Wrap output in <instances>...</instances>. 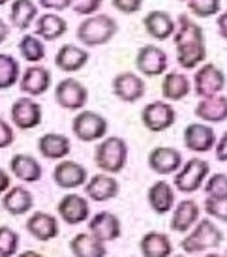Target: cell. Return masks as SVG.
I'll use <instances>...</instances> for the list:
<instances>
[{
    "label": "cell",
    "instance_id": "49",
    "mask_svg": "<svg viewBox=\"0 0 227 257\" xmlns=\"http://www.w3.org/2000/svg\"><path fill=\"white\" fill-rule=\"evenodd\" d=\"M17 257H45L43 253H40V251H34V250H27V251H21Z\"/></svg>",
    "mask_w": 227,
    "mask_h": 257
},
{
    "label": "cell",
    "instance_id": "24",
    "mask_svg": "<svg viewBox=\"0 0 227 257\" xmlns=\"http://www.w3.org/2000/svg\"><path fill=\"white\" fill-rule=\"evenodd\" d=\"M10 171L21 182H38L43 175V167L30 154H15L10 160Z\"/></svg>",
    "mask_w": 227,
    "mask_h": 257
},
{
    "label": "cell",
    "instance_id": "14",
    "mask_svg": "<svg viewBox=\"0 0 227 257\" xmlns=\"http://www.w3.org/2000/svg\"><path fill=\"white\" fill-rule=\"evenodd\" d=\"M53 180L58 188L73 190V188H81L88 182V173H86V167H83L77 162L62 160L53 171Z\"/></svg>",
    "mask_w": 227,
    "mask_h": 257
},
{
    "label": "cell",
    "instance_id": "26",
    "mask_svg": "<svg viewBox=\"0 0 227 257\" xmlns=\"http://www.w3.org/2000/svg\"><path fill=\"white\" fill-rule=\"evenodd\" d=\"M195 116L203 122L220 124L227 120V96L220 94L214 98H205L195 105Z\"/></svg>",
    "mask_w": 227,
    "mask_h": 257
},
{
    "label": "cell",
    "instance_id": "31",
    "mask_svg": "<svg viewBox=\"0 0 227 257\" xmlns=\"http://www.w3.org/2000/svg\"><path fill=\"white\" fill-rule=\"evenodd\" d=\"M70 250L73 257H105L107 248L105 242L98 240L90 233H77L71 238Z\"/></svg>",
    "mask_w": 227,
    "mask_h": 257
},
{
    "label": "cell",
    "instance_id": "19",
    "mask_svg": "<svg viewBox=\"0 0 227 257\" xmlns=\"http://www.w3.org/2000/svg\"><path fill=\"white\" fill-rule=\"evenodd\" d=\"M143 27L147 30V34L154 40H169L173 38L175 30H177V23L173 21L167 12H162V10H152L147 14V17L143 19Z\"/></svg>",
    "mask_w": 227,
    "mask_h": 257
},
{
    "label": "cell",
    "instance_id": "37",
    "mask_svg": "<svg viewBox=\"0 0 227 257\" xmlns=\"http://www.w3.org/2000/svg\"><path fill=\"white\" fill-rule=\"evenodd\" d=\"M19 242L21 238L8 225H0V257H15L19 251Z\"/></svg>",
    "mask_w": 227,
    "mask_h": 257
},
{
    "label": "cell",
    "instance_id": "43",
    "mask_svg": "<svg viewBox=\"0 0 227 257\" xmlns=\"http://www.w3.org/2000/svg\"><path fill=\"white\" fill-rule=\"evenodd\" d=\"M14 141H15L14 128L10 126V122H6L4 118H0V149L12 147Z\"/></svg>",
    "mask_w": 227,
    "mask_h": 257
},
{
    "label": "cell",
    "instance_id": "21",
    "mask_svg": "<svg viewBox=\"0 0 227 257\" xmlns=\"http://www.w3.org/2000/svg\"><path fill=\"white\" fill-rule=\"evenodd\" d=\"M88 51L83 49V47H77V45H71V43H66L60 49L57 51L55 55V64H57L58 70H62L66 73H73L83 70L88 62Z\"/></svg>",
    "mask_w": 227,
    "mask_h": 257
},
{
    "label": "cell",
    "instance_id": "47",
    "mask_svg": "<svg viewBox=\"0 0 227 257\" xmlns=\"http://www.w3.org/2000/svg\"><path fill=\"white\" fill-rule=\"evenodd\" d=\"M10 188H12V177H10V173L0 167V195H4Z\"/></svg>",
    "mask_w": 227,
    "mask_h": 257
},
{
    "label": "cell",
    "instance_id": "15",
    "mask_svg": "<svg viewBox=\"0 0 227 257\" xmlns=\"http://www.w3.org/2000/svg\"><path fill=\"white\" fill-rule=\"evenodd\" d=\"M147 162L158 175H177L182 167V154L173 147H156L150 150Z\"/></svg>",
    "mask_w": 227,
    "mask_h": 257
},
{
    "label": "cell",
    "instance_id": "8",
    "mask_svg": "<svg viewBox=\"0 0 227 257\" xmlns=\"http://www.w3.org/2000/svg\"><path fill=\"white\" fill-rule=\"evenodd\" d=\"M175 120H177V111L167 101H150L141 111L143 126L152 134H160V132L169 130L175 124Z\"/></svg>",
    "mask_w": 227,
    "mask_h": 257
},
{
    "label": "cell",
    "instance_id": "54",
    "mask_svg": "<svg viewBox=\"0 0 227 257\" xmlns=\"http://www.w3.org/2000/svg\"><path fill=\"white\" fill-rule=\"evenodd\" d=\"M223 255H225V257H227V251H225V253H223Z\"/></svg>",
    "mask_w": 227,
    "mask_h": 257
},
{
    "label": "cell",
    "instance_id": "39",
    "mask_svg": "<svg viewBox=\"0 0 227 257\" xmlns=\"http://www.w3.org/2000/svg\"><path fill=\"white\" fill-rule=\"evenodd\" d=\"M205 193L210 199H227V175L216 173L205 182Z\"/></svg>",
    "mask_w": 227,
    "mask_h": 257
},
{
    "label": "cell",
    "instance_id": "36",
    "mask_svg": "<svg viewBox=\"0 0 227 257\" xmlns=\"http://www.w3.org/2000/svg\"><path fill=\"white\" fill-rule=\"evenodd\" d=\"M19 53L27 62H40L45 58V45L36 34H25L19 42Z\"/></svg>",
    "mask_w": 227,
    "mask_h": 257
},
{
    "label": "cell",
    "instance_id": "22",
    "mask_svg": "<svg viewBox=\"0 0 227 257\" xmlns=\"http://www.w3.org/2000/svg\"><path fill=\"white\" fill-rule=\"evenodd\" d=\"M147 201L156 214H167L175 207V186H171L165 180H158L149 188Z\"/></svg>",
    "mask_w": 227,
    "mask_h": 257
},
{
    "label": "cell",
    "instance_id": "52",
    "mask_svg": "<svg viewBox=\"0 0 227 257\" xmlns=\"http://www.w3.org/2000/svg\"><path fill=\"white\" fill-rule=\"evenodd\" d=\"M178 2H186V4H188V2H190V0H178Z\"/></svg>",
    "mask_w": 227,
    "mask_h": 257
},
{
    "label": "cell",
    "instance_id": "5",
    "mask_svg": "<svg viewBox=\"0 0 227 257\" xmlns=\"http://www.w3.org/2000/svg\"><path fill=\"white\" fill-rule=\"evenodd\" d=\"M107 124L105 116H101L96 111H79L75 114V118L71 120V132L73 136L77 137L79 141L83 143H92V141H98L101 137H105L107 134Z\"/></svg>",
    "mask_w": 227,
    "mask_h": 257
},
{
    "label": "cell",
    "instance_id": "25",
    "mask_svg": "<svg viewBox=\"0 0 227 257\" xmlns=\"http://www.w3.org/2000/svg\"><path fill=\"white\" fill-rule=\"evenodd\" d=\"M38 150L47 160H64L71 152V141L64 134H45L38 139Z\"/></svg>",
    "mask_w": 227,
    "mask_h": 257
},
{
    "label": "cell",
    "instance_id": "11",
    "mask_svg": "<svg viewBox=\"0 0 227 257\" xmlns=\"http://www.w3.org/2000/svg\"><path fill=\"white\" fill-rule=\"evenodd\" d=\"M167 53L156 45H145L135 55V66L145 77H158L167 70Z\"/></svg>",
    "mask_w": 227,
    "mask_h": 257
},
{
    "label": "cell",
    "instance_id": "29",
    "mask_svg": "<svg viewBox=\"0 0 227 257\" xmlns=\"http://www.w3.org/2000/svg\"><path fill=\"white\" fill-rule=\"evenodd\" d=\"M68 32V23L64 17L53 14H43L42 17L36 19V36L45 40V42H55L62 38Z\"/></svg>",
    "mask_w": 227,
    "mask_h": 257
},
{
    "label": "cell",
    "instance_id": "33",
    "mask_svg": "<svg viewBox=\"0 0 227 257\" xmlns=\"http://www.w3.org/2000/svg\"><path fill=\"white\" fill-rule=\"evenodd\" d=\"M38 19V6L32 0H14L10 10V23L17 30H29Z\"/></svg>",
    "mask_w": 227,
    "mask_h": 257
},
{
    "label": "cell",
    "instance_id": "45",
    "mask_svg": "<svg viewBox=\"0 0 227 257\" xmlns=\"http://www.w3.org/2000/svg\"><path fill=\"white\" fill-rule=\"evenodd\" d=\"M214 149H216V152H214V154H216V160H218V162H227V132L221 134V137L216 141V147H214Z\"/></svg>",
    "mask_w": 227,
    "mask_h": 257
},
{
    "label": "cell",
    "instance_id": "38",
    "mask_svg": "<svg viewBox=\"0 0 227 257\" xmlns=\"http://www.w3.org/2000/svg\"><path fill=\"white\" fill-rule=\"evenodd\" d=\"M186 6H188V10L192 12L193 17L206 19V17L220 15L221 0H190Z\"/></svg>",
    "mask_w": 227,
    "mask_h": 257
},
{
    "label": "cell",
    "instance_id": "7",
    "mask_svg": "<svg viewBox=\"0 0 227 257\" xmlns=\"http://www.w3.org/2000/svg\"><path fill=\"white\" fill-rule=\"evenodd\" d=\"M55 101L68 111H83V107L88 101V90L81 81L73 77H66L57 83Z\"/></svg>",
    "mask_w": 227,
    "mask_h": 257
},
{
    "label": "cell",
    "instance_id": "48",
    "mask_svg": "<svg viewBox=\"0 0 227 257\" xmlns=\"http://www.w3.org/2000/svg\"><path fill=\"white\" fill-rule=\"evenodd\" d=\"M10 36V25L4 19H0V43H4Z\"/></svg>",
    "mask_w": 227,
    "mask_h": 257
},
{
    "label": "cell",
    "instance_id": "27",
    "mask_svg": "<svg viewBox=\"0 0 227 257\" xmlns=\"http://www.w3.org/2000/svg\"><path fill=\"white\" fill-rule=\"evenodd\" d=\"M199 205L193 199L180 201L175 210H173V218H171V229L177 233H186L199 221Z\"/></svg>",
    "mask_w": 227,
    "mask_h": 257
},
{
    "label": "cell",
    "instance_id": "41",
    "mask_svg": "<svg viewBox=\"0 0 227 257\" xmlns=\"http://www.w3.org/2000/svg\"><path fill=\"white\" fill-rule=\"evenodd\" d=\"M205 210L208 216H212L216 220L227 221V199H205Z\"/></svg>",
    "mask_w": 227,
    "mask_h": 257
},
{
    "label": "cell",
    "instance_id": "40",
    "mask_svg": "<svg viewBox=\"0 0 227 257\" xmlns=\"http://www.w3.org/2000/svg\"><path fill=\"white\" fill-rule=\"evenodd\" d=\"M101 4H103V0H70L71 10L77 15H86V17L98 14Z\"/></svg>",
    "mask_w": 227,
    "mask_h": 257
},
{
    "label": "cell",
    "instance_id": "20",
    "mask_svg": "<svg viewBox=\"0 0 227 257\" xmlns=\"http://www.w3.org/2000/svg\"><path fill=\"white\" fill-rule=\"evenodd\" d=\"M85 192L86 197H90L96 203H103V201H111L113 197H117L121 192V186H119L113 175L99 173V175H94L92 179L86 182Z\"/></svg>",
    "mask_w": 227,
    "mask_h": 257
},
{
    "label": "cell",
    "instance_id": "1",
    "mask_svg": "<svg viewBox=\"0 0 227 257\" xmlns=\"http://www.w3.org/2000/svg\"><path fill=\"white\" fill-rule=\"evenodd\" d=\"M117 32H119V23L111 15L96 14L81 21L75 36L85 47H99L111 42L117 36Z\"/></svg>",
    "mask_w": 227,
    "mask_h": 257
},
{
    "label": "cell",
    "instance_id": "23",
    "mask_svg": "<svg viewBox=\"0 0 227 257\" xmlns=\"http://www.w3.org/2000/svg\"><path fill=\"white\" fill-rule=\"evenodd\" d=\"M34 207V195L25 186H12L2 195V208L14 216H21L30 212Z\"/></svg>",
    "mask_w": 227,
    "mask_h": 257
},
{
    "label": "cell",
    "instance_id": "17",
    "mask_svg": "<svg viewBox=\"0 0 227 257\" xmlns=\"http://www.w3.org/2000/svg\"><path fill=\"white\" fill-rule=\"evenodd\" d=\"M51 72L43 66H29L19 79V88L27 96H42L51 88Z\"/></svg>",
    "mask_w": 227,
    "mask_h": 257
},
{
    "label": "cell",
    "instance_id": "44",
    "mask_svg": "<svg viewBox=\"0 0 227 257\" xmlns=\"http://www.w3.org/2000/svg\"><path fill=\"white\" fill-rule=\"evenodd\" d=\"M40 6L45 10H53V12H64L70 8V0H38Z\"/></svg>",
    "mask_w": 227,
    "mask_h": 257
},
{
    "label": "cell",
    "instance_id": "10",
    "mask_svg": "<svg viewBox=\"0 0 227 257\" xmlns=\"http://www.w3.org/2000/svg\"><path fill=\"white\" fill-rule=\"evenodd\" d=\"M111 86H113L115 96L121 101H126V103L139 101L143 96H145V92H147V83H145V79L139 77V75L134 72L117 73Z\"/></svg>",
    "mask_w": 227,
    "mask_h": 257
},
{
    "label": "cell",
    "instance_id": "32",
    "mask_svg": "<svg viewBox=\"0 0 227 257\" xmlns=\"http://www.w3.org/2000/svg\"><path fill=\"white\" fill-rule=\"evenodd\" d=\"M192 92V83L180 72H169L162 81V96L169 101L184 100Z\"/></svg>",
    "mask_w": 227,
    "mask_h": 257
},
{
    "label": "cell",
    "instance_id": "16",
    "mask_svg": "<svg viewBox=\"0 0 227 257\" xmlns=\"http://www.w3.org/2000/svg\"><path fill=\"white\" fill-rule=\"evenodd\" d=\"M88 233L101 242H113L117 238H121L122 235L121 220L113 212L101 210L88 220Z\"/></svg>",
    "mask_w": 227,
    "mask_h": 257
},
{
    "label": "cell",
    "instance_id": "6",
    "mask_svg": "<svg viewBox=\"0 0 227 257\" xmlns=\"http://www.w3.org/2000/svg\"><path fill=\"white\" fill-rule=\"evenodd\" d=\"M225 88V73L212 62H205L193 75V92L201 100L220 96Z\"/></svg>",
    "mask_w": 227,
    "mask_h": 257
},
{
    "label": "cell",
    "instance_id": "30",
    "mask_svg": "<svg viewBox=\"0 0 227 257\" xmlns=\"http://www.w3.org/2000/svg\"><path fill=\"white\" fill-rule=\"evenodd\" d=\"M175 47L188 45V43H205V30L186 14H180L177 19V30L173 34Z\"/></svg>",
    "mask_w": 227,
    "mask_h": 257
},
{
    "label": "cell",
    "instance_id": "53",
    "mask_svg": "<svg viewBox=\"0 0 227 257\" xmlns=\"http://www.w3.org/2000/svg\"><path fill=\"white\" fill-rule=\"evenodd\" d=\"M171 257H186V255H171Z\"/></svg>",
    "mask_w": 227,
    "mask_h": 257
},
{
    "label": "cell",
    "instance_id": "9",
    "mask_svg": "<svg viewBox=\"0 0 227 257\" xmlns=\"http://www.w3.org/2000/svg\"><path fill=\"white\" fill-rule=\"evenodd\" d=\"M10 114H12V122L19 130H34L42 124L43 118V111L42 105L36 100L29 98V96H23V98H17L14 101V105L10 109Z\"/></svg>",
    "mask_w": 227,
    "mask_h": 257
},
{
    "label": "cell",
    "instance_id": "4",
    "mask_svg": "<svg viewBox=\"0 0 227 257\" xmlns=\"http://www.w3.org/2000/svg\"><path fill=\"white\" fill-rule=\"evenodd\" d=\"M210 173V165L203 158H190L186 164H182L180 171L175 175L173 186L182 193L197 192L205 184L206 177Z\"/></svg>",
    "mask_w": 227,
    "mask_h": 257
},
{
    "label": "cell",
    "instance_id": "3",
    "mask_svg": "<svg viewBox=\"0 0 227 257\" xmlns=\"http://www.w3.org/2000/svg\"><path fill=\"white\" fill-rule=\"evenodd\" d=\"M221 240H223V233L220 231V227H216V223L212 220L205 218V220H199L195 223L192 233L180 242V248L186 253H201V251L218 248Z\"/></svg>",
    "mask_w": 227,
    "mask_h": 257
},
{
    "label": "cell",
    "instance_id": "28",
    "mask_svg": "<svg viewBox=\"0 0 227 257\" xmlns=\"http://www.w3.org/2000/svg\"><path fill=\"white\" fill-rule=\"evenodd\" d=\"M139 250L143 257H171L173 255V242L165 233L149 231L141 236Z\"/></svg>",
    "mask_w": 227,
    "mask_h": 257
},
{
    "label": "cell",
    "instance_id": "34",
    "mask_svg": "<svg viewBox=\"0 0 227 257\" xmlns=\"http://www.w3.org/2000/svg\"><path fill=\"white\" fill-rule=\"evenodd\" d=\"M177 49V62L184 70H193L206 58V45L205 43H188L175 47Z\"/></svg>",
    "mask_w": 227,
    "mask_h": 257
},
{
    "label": "cell",
    "instance_id": "46",
    "mask_svg": "<svg viewBox=\"0 0 227 257\" xmlns=\"http://www.w3.org/2000/svg\"><path fill=\"white\" fill-rule=\"evenodd\" d=\"M216 27H218V34L227 42V10L216 17Z\"/></svg>",
    "mask_w": 227,
    "mask_h": 257
},
{
    "label": "cell",
    "instance_id": "12",
    "mask_svg": "<svg viewBox=\"0 0 227 257\" xmlns=\"http://www.w3.org/2000/svg\"><path fill=\"white\" fill-rule=\"evenodd\" d=\"M57 212L68 225H79L83 221L88 220L90 216V205L86 197L79 193H68L62 199L58 201Z\"/></svg>",
    "mask_w": 227,
    "mask_h": 257
},
{
    "label": "cell",
    "instance_id": "18",
    "mask_svg": "<svg viewBox=\"0 0 227 257\" xmlns=\"http://www.w3.org/2000/svg\"><path fill=\"white\" fill-rule=\"evenodd\" d=\"M27 231L40 242H49L53 238H57L60 233L57 216L49 212H32L27 220Z\"/></svg>",
    "mask_w": 227,
    "mask_h": 257
},
{
    "label": "cell",
    "instance_id": "50",
    "mask_svg": "<svg viewBox=\"0 0 227 257\" xmlns=\"http://www.w3.org/2000/svg\"><path fill=\"white\" fill-rule=\"evenodd\" d=\"M205 257H225V255H220V253H206Z\"/></svg>",
    "mask_w": 227,
    "mask_h": 257
},
{
    "label": "cell",
    "instance_id": "42",
    "mask_svg": "<svg viewBox=\"0 0 227 257\" xmlns=\"http://www.w3.org/2000/svg\"><path fill=\"white\" fill-rule=\"evenodd\" d=\"M143 2H145V0H111V4H113L115 10L121 12V14H126V15L141 12Z\"/></svg>",
    "mask_w": 227,
    "mask_h": 257
},
{
    "label": "cell",
    "instance_id": "2",
    "mask_svg": "<svg viewBox=\"0 0 227 257\" xmlns=\"http://www.w3.org/2000/svg\"><path fill=\"white\" fill-rule=\"evenodd\" d=\"M94 162L101 173L117 175L128 164V143L122 137H105L94 150Z\"/></svg>",
    "mask_w": 227,
    "mask_h": 257
},
{
    "label": "cell",
    "instance_id": "51",
    "mask_svg": "<svg viewBox=\"0 0 227 257\" xmlns=\"http://www.w3.org/2000/svg\"><path fill=\"white\" fill-rule=\"evenodd\" d=\"M6 2H10V0H0V6H4Z\"/></svg>",
    "mask_w": 227,
    "mask_h": 257
},
{
    "label": "cell",
    "instance_id": "13",
    "mask_svg": "<svg viewBox=\"0 0 227 257\" xmlns=\"http://www.w3.org/2000/svg\"><path fill=\"white\" fill-rule=\"evenodd\" d=\"M184 147L192 152H210L216 147V132L205 122H192L184 128Z\"/></svg>",
    "mask_w": 227,
    "mask_h": 257
},
{
    "label": "cell",
    "instance_id": "35",
    "mask_svg": "<svg viewBox=\"0 0 227 257\" xmlns=\"http://www.w3.org/2000/svg\"><path fill=\"white\" fill-rule=\"evenodd\" d=\"M19 79H21V66L17 58L8 53H0V90L12 88L19 83Z\"/></svg>",
    "mask_w": 227,
    "mask_h": 257
}]
</instances>
